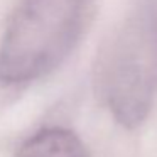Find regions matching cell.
Returning a JSON list of instances; mask_svg holds the SVG:
<instances>
[{
	"label": "cell",
	"mask_w": 157,
	"mask_h": 157,
	"mask_svg": "<svg viewBox=\"0 0 157 157\" xmlns=\"http://www.w3.org/2000/svg\"><path fill=\"white\" fill-rule=\"evenodd\" d=\"M15 157H88L81 139L63 127H48L31 135Z\"/></svg>",
	"instance_id": "3957f363"
},
{
	"label": "cell",
	"mask_w": 157,
	"mask_h": 157,
	"mask_svg": "<svg viewBox=\"0 0 157 157\" xmlns=\"http://www.w3.org/2000/svg\"><path fill=\"white\" fill-rule=\"evenodd\" d=\"M157 86V39L145 24L127 27L105 71V96L117 122L137 127L145 120Z\"/></svg>",
	"instance_id": "7a4b0ae2"
},
{
	"label": "cell",
	"mask_w": 157,
	"mask_h": 157,
	"mask_svg": "<svg viewBox=\"0 0 157 157\" xmlns=\"http://www.w3.org/2000/svg\"><path fill=\"white\" fill-rule=\"evenodd\" d=\"M91 0H21L0 39V83L25 85L56 69L76 46Z\"/></svg>",
	"instance_id": "6da1fadb"
}]
</instances>
